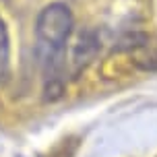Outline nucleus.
Instances as JSON below:
<instances>
[{
	"mask_svg": "<svg viewBox=\"0 0 157 157\" xmlns=\"http://www.w3.org/2000/svg\"><path fill=\"white\" fill-rule=\"evenodd\" d=\"M8 58H10L8 33H6V27H4V21L0 19V78H4L8 72Z\"/></svg>",
	"mask_w": 157,
	"mask_h": 157,
	"instance_id": "obj_1",
	"label": "nucleus"
}]
</instances>
